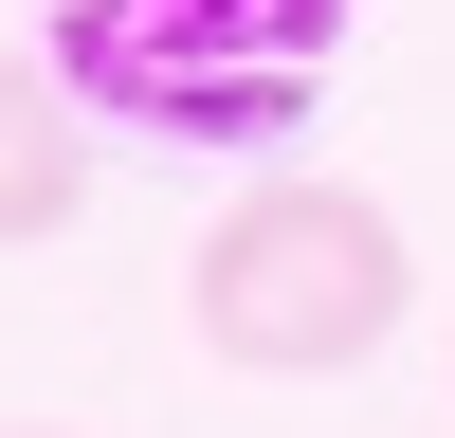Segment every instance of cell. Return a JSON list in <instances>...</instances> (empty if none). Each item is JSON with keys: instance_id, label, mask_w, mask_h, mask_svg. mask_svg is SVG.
Instances as JSON below:
<instances>
[{"instance_id": "cell-1", "label": "cell", "mask_w": 455, "mask_h": 438, "mask_svg": "<svg viewBox=\"0 0 455 438\" xmlns=\"http://www.w3.org/2000/svg\"><path fill=\"white\" fill-rule=\"evenodd\" d=\"M182 311H201V347H219V365H255V384H347V365H383V347H401L419 256H401V219L364 201V182L291 165V182H237V201L201 219Z\"/></svg>"}, {"instance_id": "cell-2", "label": "cell", "mask_w": 455, "mask_h": 438, "mask_svg": "<svg viewBox=\"0 0 455 438\" xmlns=\"http://www.w3.org/2000/svg\"><path fill=\"white\" fill-rule=\"evenodd\" d=\"M347 0H55V73L92 110H146L182 146H274L310 128Z\"/></svg>"}, {"instance_id": "cell-3", "label": "cell", "mask_w": 455, "mask_h": 438, "mask_svg": "<svg viewBox=\"0 0 455 438\" xmlns=\"http://www.w3.org/2000/svg\"><path fill=\"white\" fill-rule=\"evenodd\" d=\"M73 219H92V92L0 36V256L73 238Z\"/></svg>"}, {"instance_id": "cell-4", "label": "cell", "mask_w": 455, "mask_h": 438, "mask_svg": "<svg viewBox=\"0 0 455 438\" xmlns=\"http://www.w3.org/2000/svg\"><path fill=\"white\" fill-rule=\"evenodd\" d=\"M0 438H73V420H0Z\"/></svg>"}]
</instances>
